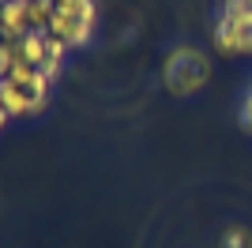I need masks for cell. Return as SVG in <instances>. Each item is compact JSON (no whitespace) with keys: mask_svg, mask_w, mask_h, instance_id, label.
<instances>
[{"mask_svg":"<svg viewBox=\"0 0 252 248\" xmlns=\"http://www.w3.org/2000/svg\"><path fill=\"white\" fill-rule=\"evenodd\" d=\"M0 98H4V121L11 117H27V113H38L49 98V75L42 72H31L23 64H0Z\"/></svg>","mask_w":252,"mask_h":248,"instance_id":"obj_1","label":"cell"},{"mask_svg":"<svg viewBox=\"0 0 252 248\" xmlns=\"http://www.w3.org/2000/svg\"><path fill=\"white\" fill-rule=\"evenodd\" d=\"M64 49H68V45H61L53 34H27V38H19V41H4L0 64H23V68L42 72V75L53 79V75L61 72Z\"/></svg>","mask_w":252,"mask_h":248,"instance_id":"obj_2","label":"cell"},{"mask_svg":"<svg viewBox=\"0 0 252 248\" xmlns=\"http://www.w3.org/2000/svg\"><path fill=\"white\" fill-rule=\"evenodd\" d=\"M94 31V4L91 0H53V23H49V34L61 45L75 49L83 45Z\"/></svg>","mask_w":252,"mask_h":248,"instance_id":"obj_3","label":"cell"},{"mask_svg":"<svg viewBox=\"0 0 252 248\" xmlns=\"http://www.w3.org/2000/svg\"><path fill=\"white\" fill-rule=\"evenodd\" d=\"M207 61H203V53L196 49H177L173 57H169L166 64V83H169V91L173 94H192V91H200L203 83H207Z\"/></svg>","mask_w":252,"mask_h":248,"instance_id":"obj_4","label":"cell"},{"mask_svg":"<svg viewBox=\"0 0 252 248\" xmlns=\"http://www.w3.org/2000/svg\"><path fill=\"white\" fill-rule=\"evenodd\" d=\"M215 41H219V49L230 53V57L252 53V11L222 8V19H219V27H215Z\"/></svg>","mask_w":252,"mask_h":248,"instance_id":"obj_5","label":"cell"},{"mask_svg":"<svg viewBox=\"0 0 252 248\" xmlns=\"http://www.w3.org/2000/svg\"><path fill=\"white\" fill-rule=\"evenodd\" d=\"M0 27H4V41H19L31 31V15H27V4L23 0H4V15H0Z\"/></svg>","mask_w":252,"mask_h":248,"instance_id":"obj_6","label":"cell"},{"mask_svg":"<svg viewBox=\"0 0 252 248\" xmlns=\"http://www.w3.org/2000/svg\"><path fill=\"white\" fill-rule=\"evenodd\" d=\"M222 248H252V237L245 229H226L222 233Z\"/></svg>","mask_w":252,"mask_h":248,"instance_id":"obj_7","label":"cell"},{"mask_svg":"<svg viewBox=\"0 0 252 248\" xmlns=\"http://www.w3.org/2000/svg\"><path fill=\"white\" fill-rule=\"evenodd\" d=\"M241 121H245V128L252 132V94L245 98V109H241Z\"/></svg>","mask_w":252,"mask_h":248,"instance_id":"obj_8","label":"cell"}]
</instances>
